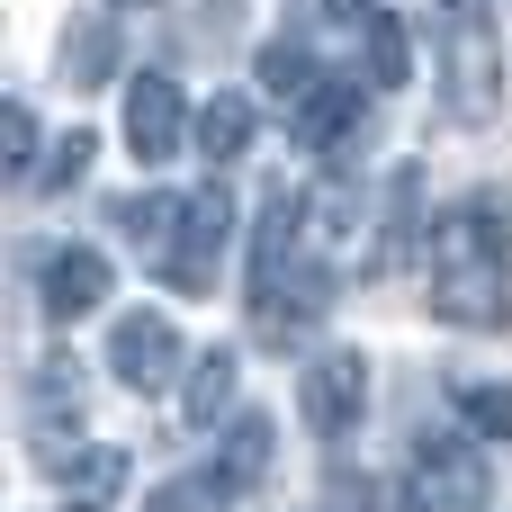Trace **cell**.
<instances>
[{
  "label": "cell",
  "mask_w": 512,
  "mask_h": 512,
  "mask_svg": "<svg viewBox=\"0 0 512 512\" xmlns=\"http://www.w3.org/2000/svg\"><path fill=\"white\" fill-rule=\"evenodd\" d=\"M423 270H432V315L459 333H504L512 324V216L495 189L459 198L432 216L423 234Z\"/></svg>",
  "instance_id": "obj_1"
},
{
  "label": "cell",
  "mask_w": 512,
  "mask_h": 512,
  "mask_svg": "<svg viewBox=\"0 0 512 512\" xmlns=\"http://www.w3.org/2000/svg\"><path fill=\"white\" fill-rule=\"evenodd\" d=\"M297 261L342 288V279H378L387 270V234H369V198L360 180H324L315 198H297Z\"/></svg>",
  "instance_id": "obj_2"
},
{
  "label": "cell",
  "mask_w": 512,
  "mask_h": 512,
  "mask_svg": "<svg viewBox=\"0 0 512 512\" xmlns=\"http://www.w3.org/2000/svg\"><path fill=\"white\" fill-rule=\"evenodd\" d=\"M441 81H450L459 126H486L504 108V36H495L486 0H441Z\"/></svg>",
  "instance_id": "obj_3"
},
{
  "label": "cell",
  "mask_w": 512,
  "mask_h": 512,
  "mask_svg": "<svg viewBox=\"0 0 512 512\" xmlns=\"http://www.w3.org/2000/svg\"><path fill=\"white\" fill-rule=\"evenodd\" d=\"M486 495H495V477H486L477 441H459V432L414 441V512H486Z\"/></svg>",
  "instance_id": "obj_4"
},
{
  "label": "cell",
  "mask_w": 512,
  "mask_h": 512,
  "mask_svg": "<svg viewBox=\"0 0 512 512\" xmlns=\"http://www.w3.org/2000/svg\"><path fill=\"white\" fill-rule=\"evenodd\" d=\"M225 234H234V198H225V180L189 189V225H180L171 261H162V279H171L180 297H207V288H216V270H225Z\"/></svg>",
  "instance_id": "obj_5"
},
{
  "label": "cell",
  "mask_w": 512,
  "mask_h": 512,
  "mask_svg": "<svg viewBox=\"0 0 512 512\" xmlns=\"http://www.w3.org/2000/svg\"><path fill=\"white\" fill-rule=\"evenodd\" d=\"M297 414H306L315 441H351L360 414H369V360L360 351H324L306 369V387H297Z\"/></svg>",
  "instance_id": "obj_6"
},
{
  "label": "cell",
  "mask_w": 512,
  "mask_h": 512,
  "mask_svg": "<svg viewBox=\"0 0 512 512\" xmlns=\"http://www.w3.org/2000/svg\"><path fill=\"white\" fill-rule=\"evenodd\" d=\"M108 288H117V270H108L90 243H63V252H45V261H36V306H45L54 324L99 315V306H108Z\"/></svg>",
  "instance_id": "obj_7"
},
{
  "label": "cell",
  "mask_w": 512,
  "mask_h": 512,
  "mask_svg": "<svg viewBox=\"0 0 512 512\" xmlns=\"http://www.w3.org/2000/svg\"><path fill=\"white\" fill-rule=\"evenodd\" d=\"M180 135H189L180 81H171V72H135V81H126V144H135V162H171Z\"/></svg>",
  "instance_id": "obj_8"
},
{
  "label": "cell",
  "mask_w": 512,
  "mask_h": 512,
  "mask_svg": "<svg viewBox=\"0 0 512 512\" xmlns=\"http://www.w3.org/2000/svg\"><path fill=\"white\" fill-rule=\"evenodd\" d=\"M108 369H117V387H135V396L171 387V369H180V333H171V315H117V333H108Z\"/></svg>",
  "instance_id": "obj_9"
},
{
  "label": "cell",
  "mask_w": 512,
  "mask_h": 512,
  "mask_svg": "<svg viewBox=\"0 0 512 512\" xmlns=\"http://www.w3.org/2000/svg\"><path fill=\"white\" fill-rule=\"evenodd\" d=\"M360 117H369L360 81H333V72H324V81H315V90H306V99L288 108V126H297V144H306V153H333V144H342V135H351Z\"/></svg>",
  "instance_id": "obj_10"
},
{
  "label": "cell",
  "mask_w": 512,
  "mask_h": 512,
  "mask_svg": "<svg viewBox=\"0 0 512 512\" xmlns=\"http://www.w3.org/2000/svg\"><path fill=\"white\" fill-rule=\"evenodd\" d=\"M252 135H261V117H252V99L243 90H216L207 108H198V153L225 171V162H243L252 153Z\"/></svg>",
  "instance_id": "obj_11"
},
{
  "label": "cell",
  "mask_w": 512,
  "mask_h": 512,
  "mask_svg": "<svg viewBox=\"0 0 512 512\" xmlns=\"http://www.w3.org/2000/svg\"><path fill=\"white\" fill-rule=\"evenodd\" d=\"M117 495H126V450H108V441H99V450L63 459V504H72V512H108Z\"/></svg>",
  "instance_id": "obj_12"
},
{
  "label": "cell",
  "mask_w": 512,
  "mask_h": 512,
  "mask_svg": "<svg viewBox=\"0 0 512 512\" xmlns=\"http://www.w3.org/2000/svg\"><path fill=\"white\" fill-rule=\"evenodd\" d=\"M216 477H225L234 495H252V486L270 477V414H234V432H225V450H216Z\"/></svg>",
  "instance_id": "obj_13"
},
{
  "label": "cell",
  "mask_w": 512,
  "mask_h": 512,
  "mask_svg": "<svg viewBox=\"0 0 512 512\" xmlns=\"http://www.w3.org/2000/svg\"><path fill=\"white\" fill-rule=\"evenodd\" d=\"M450 414L477 441H512V387L504 378H450Z\"/></svg>",
  "instance_id": "obj_14"
},
{
  "label": "cell",
  "mask_w": 512,
  "mask_h": 512,
  "mask_svg": "<svg viewBox=\"0 0 512 512\" xmlns=\"http://www.w3.org/2000/svg\"><path fill=\"white\" fill-rule=\"evenodd\" d=\"M117 225L135 234V252H153V261H171V243H180V225H189V198H126L117 207Z\"/></svg>",
  "instance_id": "obj_15"
},
{
  "label": "cell",
  "mask_w": 512,
  "mask_h": 512,
  "mask_svg": "<svg viewBox=\"0 0 512 512\" xmlns=\"http://www.w3.org/2000/svg\"><path fill=\"white\" fill-rule=\"evenodd\" d=\"M225 405H234V351H207V360L189 369L180 423H189V432H216V423H225Z\"/></svg>",
  "instance_id": "obj_16"
},
{
  "label": "cell",
  "mask_w": 512,
  "mask_h": 512,
  "mask_svg": "<svg viewBox=\"0 0 512 512\" xmlns=\"http://www.w3.org/2000/svg\"><path fill=\"white\" fill-rule=\"evenodd\" d=\"M63 72H72V90H99V81L117 72V27L72 18V36H63Z\"/></svg>",
  "instance_id": "obj_17"
},
{
  "label": "cell",
  "mask_w": 512,
  "mask_h": 512,
  "mask_svg": "<svg viewBox=\"0 0 512 512\" xmlns=\"http://www.w3.org/2000/svg\"><path fill=\"white\" fill-rule=\"evenodd\" d=\"M360 27H369V90H405V72H414V36H405V18L369 9Z\"/></svg>",
  "instance_id": "obj_18"
},
{
  "label": "cell",
  "mask_w": 512,
  "mask_h": 512,
  "mask_svg": "<svg viewBox=\"0 0 512 512\" xmlns=\"http://www.w3.org/2000/svg\"><path fill=\"white\" fill-rule=\"evenodd\" d=\"M315 81H324V72H315L306 36H270V45H261V90H270V99H288V108H297Z\"/></svg>",
  "instance_id": "obj_19"
},
{
  "label": "cell",
  "mask_w": 512,
  "mask_h": 512,
  "mask_svg": "<svg viewBox=\"0 0 512 512\" xmlns=\"http://www.w3.org/2000/svg\"><path fill=\"white\" fill-rule=\"evenodd\" d=\"M144 512H234V486H225L216 468H198V477H171Z\"/></svg>",
  "instance_id": "obj_20"
},
{
  "label": "cell",
  "mask_w": 512,
  "mask_h": 512,
  "mask_svg": "<svg viewBox=\"0 0 512 512\" xmlns=\"http://www.w3.org/2000/svg\"><path fill=\"white\" fill-rule=\"evenodd\" d=\"M90 153H99V135H90V126H63L54 153H45V171H36V189H72V180L90 171Z\"/></svg>",
  "instance_id": "obj_21"
},
{
  "label": "cell",
  "mask_w": 512,
  "mask_h": 512,
  "mask_svg": "<svg viewBox=\"0 0 512 512\" xmlns=\"http://www.w3.org/2000/svg\"><path fill=\"white\" fill-rule=\"evenodd\" d=\"M36 171H45V162H36V108L18 99V108H9V180L36 189Z\"/></svg>",
  "instance_id": "obj_22"
},
{
  "label": "cell",
  "mask_w": 512,
  "mask_h": 512,
  "mask_svg": "<svg viewBox=\"0 0 512 512\" xmlns=\"http://www.w3.org/2000/svg\"><path fill=\"white\" fill-rule=\"evenodd\" d=\"M333 504H342V512H396L378 486H369V477H342V486H333Z\"/></svg>",
  "instance_id": "obj_23"
},
{
  "label": "cell",
  "mask_w": 512,
  "mask_h": 512,
  "mask_svg": "<svg viewBox=\"0 0 512 512\" xmlns=\"http://www.w3.org/2000/svg\"><path fill=\"white\" fill-rule=\"evenodd\" d=\"M324 9H333V18H369V0H324Z\"/></svg>",
  "instance_id": "obj_24"
},
{
  "label": "cell",
  "mask_w": 512,
  "mask_h": 512,
  "mask_svg": "<svg viewBox=\"0 0 512 512\" xmlns=\"http://www.w3.org/2000/svg\"><path fill=\"white\" fill-rule=\"evenodd\" d=\"M117 9H162V0H117Z\"/></svg>",
  "instance_id": "obj_25"
}]
</instances>
